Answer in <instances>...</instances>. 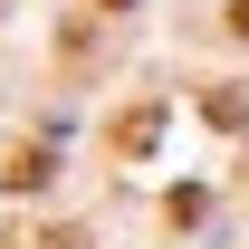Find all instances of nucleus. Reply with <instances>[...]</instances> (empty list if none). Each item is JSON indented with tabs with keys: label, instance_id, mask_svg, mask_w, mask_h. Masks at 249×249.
<instances>
[{
	"label": "nucleus",
	"instance_id": "nucleus-3",
	"mask_svg": "<svg viewBox=\"0 0 249 249\" xmlns=\"http://www.w3.org/2000/svg\"><path fill=\"white\" fill-rule=\"evenodd\" d=\"M230 38H249V0H230Z\"/></svg>",
	"mask_w": 249,
	"mask_h": 249
},
{
	"label": "nucleus",
	"instance_id": "nucleus-1",
	"mask_svg": "<svg viewBox=\"0 0 249 249\" xmlns=\"http://www.w3.org/2000/svg\"><path fill=\"white\" fill-rule=\"evenodd\" d=\"M154 134H163V106H134V115L115 124V154L134 163V154H154Z\"/></svg>",
	"mask_w": 249,
	"mask_h": 249
},
{
	"label": "nucleus",
	"instance_id": "nucleus-2",
	"mask_svg": "<svg viewBox=\"0 0 249 249\" xmlns=\"http://www.w3.org/2000/svg\"><path fill=\"white\" fill-rule=\"evenodd\" d=\"M48 173H58V163H48V144H19V154H10V173H0V182H10V192H38V182H48Z\"/></svg>",
	"mask_w": 249,
	"mask_h": 249
},
{
	"label": "nucleus",
	"instance_id": "nucleus-4",
	"mask_svg": "<svg viewBox=\"0 0 249 249\" xmlns=\"http://www.w3.org/2000/svg\"><path fill=\"white\" fill-rule=\"evenodd\" d=\"M106 10H134V0H106Z\"/></svg>",
	"mask_w": 249,
	"mask_h": 249
}]
</instances>
